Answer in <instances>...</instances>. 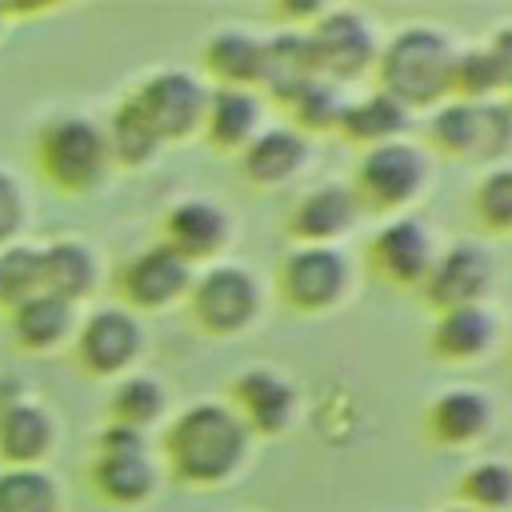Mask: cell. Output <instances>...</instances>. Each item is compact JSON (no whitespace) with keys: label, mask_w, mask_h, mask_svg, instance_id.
Segmentation results:
<instances>
[{"label":"cell","mask_w":512,"mask_h":512,"mask_svg":"<svg viewBox=\"0 0 512 512\" xmlns=\"http://www.w3.org/2000/svg\"><path fill=\"white\" fill-rule=\"evenodd\" d=\"M252 432L224 400H192L168 416L160 436L164 468L176 484L208 492L232 484L252 460Z\"/></svg>","instance_id":"obj_1"},{"label":"cell","mask_w":512,"mask_h":512,"mask_svg":"<svg viewBox=\"0 0 512 512\" xmlns=\"http://www.w3.org/2000/svg\"><path fill=\"white\" fill-rule=\"evenodd\" d=\"M460 44L440 24H404L396 28L376 56V88L400 108L432 112L452 96V64Z\"/></svg>","instance_id":"obj_2"},{"label":"cell","mask_w":512,"mask_h":512,"mask_svg":"<svg viewBox=\"0 0 512 512\" xmlns=\"http://www.w3.org/2000/svg\"><path fill=\"white\" fill-rule=\"evenodd\" d=\"M32 160L60 196H92L112 176L104 124L80 112L48 116L32 136Z\"/></svg>","instance_id":"obj_3"},{"label":"cell","mask_w":512,"mask_h":512,"mask_svg":"<svg viewBox=\"0 0 512 512\" xmlns=\"http://www.w3.org/2000/svg\"><path fill=\"white\" fill-rule=\"evenodd\" d=\"M428 144L460 164H504L512 152V108L496 100H444L428 112Z\"/></svg>","instance_id":"obj_4"},{"label":"cell","mask_w":512,"mask_h":512,"mask_svg":"<svg viewBox=\"0 0 512 512\" xmlns=\"http://www.w3.org/2000/svg\"><path fill=\"white\" fill-rule=\"evenodd\" d=\"M352 192L364 212L380 216H404L432 184V160L412 140H392L380 148H368L352 168Z\"/></svg>","instance_id":"obj_5"},{"label":"cell","mask_w":512,"mask_h":512,"mask_svg":"<svg viewBox=\"0 0 512 512\" xmlns=\"http://www.w3.org/2000/svg\"><path fill=\"white\" fill-rule=\"evenodd\" d=\"M196 328L204 336L228 340L248 332L260 312H264V284L256 280L252 268L232 264V260H216L208 268H200L192 276V288L184 296Z\"/></svg>","instance_id":"obj_6"},{"label":"cell","mask_w":512,"mask_h":512,"mask_svg":"<svg viewBox=\"0 0 512 512\" xmlns=\"http://www.w3.org/2000/svg\"><path fill=\"white\" fill-rule=\"evenodd\" d=\"M304 32H308L316 72L344 84V88L364 80L376 68V56H380V44H384L376 20L360 8H352V4L324 8Z\"/></svg>","instance_id":"obj_7"},{"label":"cell","mask_w":512,"mask_h":512,"mask_svg":"<svg viewBox=\"0 0 512 512\" xmlns=\"http://www.w3.org/2000/svg\"><path fill=\"white\" fill-rule=\"evenodd\" d=\"M280 300L300 316H324L340 308L352 292V260L344 248L324 244H292L276 268Z\"/></svg>","instance_id":"obj_8"},{"label":"cell","mask_w":512,"mask_h":512,"mask_svg":"<svg viewBox=\"0 0 512 512\" xmlns=\"http://www.w3.org/2000/svg\"><path fill=\"white\" fill-rule=\"evenodd\" d=\"M128 100L168 148L200 136L208 112V84L188 68H156L128 92Z\"/></svg>","instance_id":"obj_9"},{"label":"cell","mask_w":512,"mask_h":512,"mask_svg":"<svg viewBox=\"0 0 512 512\" xmlns=\"http://www.w3.org/2000/svg\"><path fill=\"white\" fill-rule=\"evenodd\" d=\"M144 344L148 336L140 316L128 312L124 304H104L80 316V328L72 336V360L84 376L116 384L136 368V360L144 356Z\"/></svg>","instance_id":"obj_10"},{"label":"cell","mask_w":512,"mask_h":512,"mask_svg":"<svg viewBox=\"0 0 512 512\" xmlns=\"http://www.w3.org/2000/svg\"><path fill=\"white\" fill-rule=\"evenodd\" d=\"M224 404L244 420L252 436H268V440L292 432L300 420V388L292 384V376H284L272 364L240 368L228 380Z\"/></svg>","instance_id":"obj_11"},{"label":"cell","mask_w":512,"mask_h":512,"mask_svg":"<svg viewBox=\"0 0 512 512\" xmlns=\"http://www.w3.org/2000/svg\"><path fill=\"white\" fill-rule=\"evenodd\" d=\"M436 256H440V244H436L432 228L416 216H392L368 240V268L376 272V280H384L392 288L420 292Z\"/></svg>","instance_id":"obj_12"},{"label":"cell","mask_w":512,"mask_h":512,"mask_svg":"<svg viewBox=\"0 0 512 512\" xmlns=\"http://www.w3.org/2000/svg\"><path fill=\"white\" fill-rule=\"evenodd\" d=\"M192 276L196 268H188L172 248H164L160 240L132 252L120 272H116V288H120V300L128 312H164L172 304H180L192 288Z\"/></svg>","instance_id":"obj_13"},{"label":"cell","mask_w":512,"mask_h":512,"mask_svg":"<svg viewBox=\"0 0 512 512\" xmlns=\"http://www.w3.org/2000/svg\"><path fill=\"white\" fill-rule=\"evenodd\" d=\"M160 244L172 248L188 268L216 264L232 244V216L208 196H184L160 216Z\"/></svg>","instance_id":"obj_14"},{"label":"cell","mask_w":512,"mask_h":512,"mask_svg":"<svg viewBox=\"0 0 512 512\" xmlns=\"http://www.w3.org/2000/svg\"><path fill=\"white\" fill-rule=\"evenodd\" d=\"M496 284V260L476 240H452L440 248L428 280L420 284V300L432 312L464 308V304H488V292Z\"/></svg>","instance_id":"obj_15"},{"label":"cell","mask_w":512,"mask_h":512,"mask_svg":"<svg viewBox=\"0 0 512 512\" xmlns=\"http://www.w3.org/2000/svg\"><path fill=\"white\" fill-rule=\"evenodd\" d=\"M364 208L352 192L348 180H324L312 184L308 192H300L284 216V232L292 236V244H324V248H340V240L360 224Z\"/></svg>","instance_id":"obj_16"},{"label":"cell","mask_w":512,"mask_h":512,"mask_svg":"<svg viewBox=\"0 0 512 512\" xmlns=\"http://www.w3.org/2000/svg\"><path fill=\"white\" fill-rule=\"evenodd\" d=\"M424 344L436 364H448V368L480 364L500 344V316L488 304H464V308L436 312Z\"/></svg>","instance_id":"obj_17"},{"label":"cell","mask_w":512,"mask_h":512,"mask_svg":"<svg viewBox=\"0 0 512 512\" xmlns=\"http://www.w3.org/2000/svg\"><path fill=\"white\" fill-rule=\"evenodd\" d=\"M492 420H496V408L488 400V392L472 388V384H452L444 392H436L428 404H424V436L444 448V452H460V448H472L480 444L488 432H492Z\"/></svg>","instance_id":"obj_18"},{"label":"cell","mask_w":512,"mask_h":512,"mask_svg":"<svg viewBox=\"0 0 512 512\" xmlns=\"http://www.w3.org/2000/svg\"><path fill=\"white\" fill-rule=\"evenodd\" d=\"M312 160V144L308 136H300L296 128H284V124H272L264 128L240 156H236V168H240V180L256 192H276V188H288L304 176Z\"/></svg>","instance_id":"obj_19"},{"label":"cell","mask_w":512,"mask_h":512,"mask_svg":"<svg viewBox=\"0 0 512 512\" xmlns=\"http://www.w3.org/2000/svg\"><path fill=\"white\" fill-rule=\"evenodd\" d=\"M264 96L256 88H208V112L200 136L224 152L240 156L264 132Z\"/></svg>","instance_id":"obj_20"},{"label":"cell","mask_w":512,"mask_h":512,"mask_svg":"<svg viewBox=\"0 0 512 512\" xmlns=\"http://www.w3.org/2000/svg\"><path fill=\"white\" fill-rule=\"evenodd\" d=\"M56 448V416L48 404L20 396L0 412V460L4 468H40Z\"/></svg>","instance_id":"obj_21"},{"label":"cell","mask_w":512,"mask_h":512,"mask_svg":"<svg viewBox=\"0 0 512 512\" xmlns=\"http://www.w3.org/2000/svg\"><path fill=\"white\" fill-rule=\"evenodd\" d=\"M76 328H80V308L52 292H36L24 304L8 308V336L16 340V348L32 356L72 344Z\"/></svg>","instance_id":"obj_22"},{"label":"cell","mask_w":512,"mask_h":512,"mask_svg":"<svg viewBox=\"0 0 512 512\" xmlns=\"http://www.w3.org/2000/svg\"><path fill=\"white\" fill-rule=\"evenodd\" d=\"M100 288V256L80 236H56L40 248V292H52L80 308Z\"/></svg>","instance_id":"obj_23"},{"label":"cell","mask_w":512,"mask_h":512,"mask_svg":"<svg viewBox=\"0 0 512 512\" xmlns=\"http://www.w3.org/2000/svg\"><path fill=\"white\" fill-rule=\"evenodd\" d=\"M264 44L268 36L228 24L200 44V64L216 80V88H256L264 68Z\"/></svg>","instance_id":"obj_24"},{"label":"cell","mask_w":512,"mask_h":512,"mask_svg":"<svg viewBox=\"0 0 512 512\" xmlns=\"http://www.w3.org/2000/svg\"><path fill=\"white\" fill-rule=\"evenodd\" d=\"M92 492L112 508H140L160 488V468L148 452H124V456H92L88 464Z\"/></svg>","instance_id":"obj_25"},{"label":"cell","mask_w":512,"mask_h":512,"mask_svg":"<svg viewBox=\"0 0 512 512\" xmlns=\"http://www.w3.org/2000/svg\"><path fill=\"white\" fill-rule=\"evenodd\" d=\"M312 76H320V72H316V64H312V48H308V32H304V28H288V32L268 36V44H264V68H260L256 92H268L272 100L292 104L296 92H300Z\"/></svg>","instance_id":"obj_26"},{"label":"cell","mask_w":512,"mask_h":512,"mask_svg":"<svg viewBox=\"0 0 512 512\" xmlns=\"http://www.w3.org/2000/svg\"><path fill=\"white\" fill-rule=\"evenodd\" d=\"M408 128H412V112L400 108L380 88H372V92H360V96L348 100L344 120H340L336 132L368 152V148H380V144H392V140H408Z\"/></svg>","instance_id":"obj_27"},{"label":"cell","mask_w":512,"mask_h":512,"mask_svg":"<svg viewBox=\"0 0 512 512\" xmlns=\"http://www.w3.org/2000/svg\"><path fill=\"white\" fill-rule=\"evenodd\" d=\"M168 416V388L152 372H128L108 392V424H124L132 432L156 428Z\"/></svg>","instance_id":"obj_28"},{"label":"cell","mask_w":512,"mask_h":512,"mask_svg":"<svg viewBox=\"0 0 512 512\" xmlns=\"http://www.w3.org/2000/svg\"><path fill=\"white\" fill-rule=\"evenodd\" d=\"M104 140H108L112 168H132V172L156 164L160 152H164V140L148 128V120L136 112V104L128 96L112 108V116L104 124Z\"/></svg>","instance_id":"obj_29"},{"label":"cell","mask_w":512,"mask_h":512,"mask_svg":"<svg viewBox=\"0 0 512 512\" xmlns=\"http://www.w3.org/2000/svg\"><path fill=\"white\" fill-rule=\"evenodd\" d=\"M456 504L472 512H508L512 508V460L504 456L472 460L456 480Z\"/></svg>","instance_id":"obj_30"},{"label":"cell","mask_w":512,"mask_h":512,"mask_svg":"<svg viewBox=\"0 0 512 512\" xmlns=\"http://www.w3.org/2000/svg\"><path fill=\"white\" fill-rule=\"evenodd\" d=\"M348 88L344 84H336V80H328V76H312L300 92H296V100L288 104V112H292V128L300 132V136H320V132H336L340 128V120H344V108H348Z\"/></svg>","instance_id":"obj_31"},{"label":"cell","mask_w":512,"mask_h":512,"mask_svg":"<svg viewBox=\"0 0 512 512\" xmlns=\"http://www.w3.org/2000/svg\"><path fill=\"white\" fill-rule=\"evenodd\" d=\"M0 512H60V484L48 468H4Z\"/></svg>","instance_id":"obj_32"},{"label":"cell","mask_w":512,"mask_h":512,"mask_svg":"<svg viewBox=\"0 0 512 512\" xmlns=\"http://www.w3.org/2000/svg\"><path fill=\"white\" fill-rule=\"evenodd\" d=\"M504 96V76L488 52V44H472L456 52L452 64V96L448 100H496Z\"/></svg>","instance_id":"obj_33"},{"label":"cell","mask_w":512,"mask_h":512,"mask_svg":"<svg viewBox=\"0 0 512 512\" xmlns=\"http://www.w3.org/2000/svg\"><path fill=\"white\" fill-rule=\"evenodd\" d=\"M472 216L484 232L512 236V164H492L472 188Z\"/></svg>","instance_id":"obj_34"},{"label":"cell","mask_w":512,"mask_h":512,"mask_svg":"<svg viewBox=\"0 0 512 512\" xmlns=\"http://www.w3.org/2000/svg\"><path fill=\"white\" fill-rule=\"evenodd\" d=\"M40 292V248L16 240L0 252V308H16Z\"/></svg>","instance_id":"obj_35"},{"label":"cell","mask_w":512,"mask_h":512,"mask_svg":"<svg viewBox=\"0 0 512 512\" xmlns=\"http://www.w3.org/2000/svg\"><path fill=\"white\" fill-rule=\"evenodd\" d=\"M24 224H28V196L20 180L8 168H0V252L20 240Z\"/></svg>","instance_id":"obj_36"},{"label":"cell","mask_w":512,"mask_h":512,"mask_svg":"<svg viewBox=\"0 0 512 512\" xmlns=\"http://www.w3.org/2000/svg\"><path fill=\"white\" fill-rule=\"evenodd\" d=\"M124 452H148L144 432H132L124 424H104L96 436V456H124Z\"/></svg>","instance_id":"obj_37"},{"label":"cell","mask_w":512,"mask_h":512,"mask_svg":"<svg viewBox=\"0 0 512 512\" xmlns=\"http://www.w3.org/2000/svg\"><path fill=\"white\" fill-rule=\"evenodd\" d=\"M484 44H488V52H492V60H496V68H500V76H504V92H508V88H512V24L496 28Z\"/></svg>","instance_id":"obj_38"},{"label":"cell","mask_w":512,"mask_h":512,"mask_svg":"<svg viewBox=\"0 0 512 512\" xmlns=\"http://www.w3.org/2000/svg\"><path fill=\"white\" fill-rule=\"evenodd\" d=\"M444 512H472V508H464V504H448Z\"/></svg>","instance_id":"obj_39"},{"label":"cell","mask_w":512,"mask_h":512,"mask_svg":"<svg viewBox=\"0 0 512 512\" xmlns=\"http://www.w3.org/2000/svg\"><path fill=\"white\" fill-rule=\"evenodd\" d=\"M4 16H8V8H4V4H0V32H4Z\"/></svg>","instance_id":"obj_40"},{"label":"cell","mask_w":512,"mask_h":512,"mask_svg":"<svg viewBox=\"0 0 512 512\" xmlns=\"http://www.w3.org/2000/svg\"><path fill=\"white\" fill-rule=\"evenodd\" d=\"M504 100H508V108H512V88H508V92H504Z\"/></svg>","instance_id":"obj_41"}]
</instances>
